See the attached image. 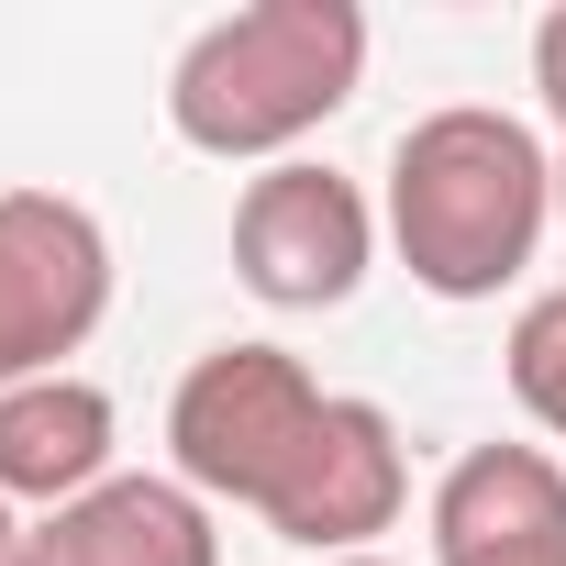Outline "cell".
<instances>
[{
    "mask_svg": "<svg viewBox=\"0 0 566 566\" xmlns=\"http://www.w3.org/2000/svg\"><path fill=\"white\" fill-rule=\"evenodd\" d=\"M367 255H378V211H367L356 178H334L312 156L244 178V200H233V277L266 312H334V301H356Z\"/></svg>",
    "mask_w": 566,
    "mask_h": 566,
    "instance_id": "5",
    "label": "cell"
},
{
    "mask_svg": "<svg viewBox=\"0 0 566 566\" xmlns=\"http://www.w3.org/2000/svg\"><path fill=\"white\" fill-rule=\"evenodd\" d=\"M112 312V233L67 189H0V389L67 378Z\"/></svg>",
    "mask_w": 566,
    "mask_h": 566,
    "instance_id": "4",
    "label": "cell"
},
{
    "mask_svg": "<svg viewBox=\"0 0 566 566\" xmlns=\"http://www.w3.org/2000/svg\"><path fill=\"white\" fill-rule=\"evenodd\" d=\"M533 90H544V112H555V134H566V0L533 23Z\"/></svg>",
    "mask_w": 566,
    "mask_h": 566,
    "instance_id": "11",
    "label": "cell"
},
{
    "mask_svg": "<svg viewBox=\"0 0 566 566\" xmlns=\"http://www.w3.org/2000/svg\"><path fill=\"white\" fill-rule=\"evenodd\" d=\"M555 222H566V156H555Z\"/></svg>",
    "mask_w": 566,
    "mask_h": 566,
    "instance_id": "13",
    "label": "cell"
},
{
    "mask_svg": "<svg viewBox=\"0 0 566 566\" xmlns=\"http://www.w3.org/2000/svg\"><path fill=\"white\" fill-rule=\"evenodd\" d=\"M367 78V12L356 0H244V12L200 23L167 67V123L178 145L244 167L277 156L290 167L301 134H323Z\"/></svg>",
    "mask_w": 566,
    "mask_h": 566,
    "instance_id": "2",
    "label": "cell"
},
{
    "mask_svg": "<svg viewBox=\"0 0 566 566\" xmlns=\"http://www.w3.org/2000/svg\"><path fill=\"white\" fill-rule=\"evenodd\" d=\"M433 566H566V467L544 444H467L433 489Z\"/></svg>",
    "mask_w": 566,
    "mask_h": 566,
    "instance_id": "7",
    "label": "cell"
},
{
    "mask_svg": "<svg viewBox=\"0 0 566 566\" xmlns=\"http://www.w3.org/2000/svg\"><path fill=\"white\" fill-rule=\"evenodd\" d=\"M500 367H511V400L566 444V290H533V301H522V323H511Z\"/></svg>",
    "mask_w": 566,
    "mask_h": 566,
    "instance_id": "10",
    "label": "cell"
},
{
    "mask_svg": "<svg viewBox=\"0 0 566 566\" xmlns=\"http://www.w3.org/2000/svg\"><path fill=\"white\" fill-rule=\"evenodd\" d=\"M334 566H389V555H334Z\"/></svg>",
    "mask_w": 566,
    "mask_h": 566,
    "instance_id": "14",
    "label": "cell"
},
{
    "mask_svg": "<svg viewBox=\"0 0 566 566\" xmlns=\"http://www.w3.org/2000/svg\"><path fill=\"white\" fill-rule=\"evenodd\" d=\"M23 566H222V533H211V500L189 478H134L123 467L90 500L34 511Z\"/></svg>",
    "mask_w": 566,
    "mask_h": 566,
    "instance_id": "8",
    "label": "cell"
},
{
    "mask_svg": "<svg viewBox=\"0 0 566 566\" xmlns=\"http://www.w3.org/2000/svg\"><path fill=\"white\" fill-rule=\"evenodd\" d=\"M323 411H334V389L290 345H211L167 400V455H178V478L200 500H233V511L266 522V500L290 489Z\"/></svg>",
    "mask_w": 566,
    "mask_h": 566,
    "instance_id": "3",
    "label": "cell"
},
{
    "mask_svg": "<svg viewBox=\"0 0 566 566\" xmlns=\"http://www.w3.org/2000/svg\"><path fill=\"white\" fill-rule=\"evenodd\" d=\"M555 222V156L522 112L444 101L389 145V244L433 301H500Z\"/></svg>",
    "mask_w": 566,
    "mask_h": 566,
    "instance_id": "1",
    "label": "cell"
},
{
    "mask_svg": "<svg viewBox=\"0 0 566 566\" xmlns=\"http://www.w3.org/2000/svg\"><path fill=\"white\" fill-rule=\"evenodd\" d=\"M0 566H23V522H12V500H0Z\"/></svg>",
    "mask_w": 566,
    "mask_h": 566,
    "instance_id": "12",
    "label": "cell"
},
{
    "mask_svg": "<svg viewBox=\"0 0 566 566\" xmlns=\"http://www.w3.org/2000/svg\"><path fill=\"white\" fill-rule=\"evenodd\" d=\"M400 500H411L400 422H389L378 400H345V389H334L323 433H312L301 467H290V489L266 500V533H277V544H312V555L334 566V555H367V533H389Z\"/></svg>",
    "mask_w": 566,
    "mask_h": 566,
    "instance_id": "6",
    "label": "cell"
},
{
    "mask_svg": "<svg viewBox=\"0 0 566 566\" xmlns=\"http://www.w3.org/2000/svg\"><path fill=\"white\" fill-rule=\"evenodd\" d=\"M112 444H123V411H112V389L78 378V367L0 389V500L67 511V500H90L101 478H123Z\"/></svg>",
    "mask_w": 566,
    "mask_h": 566,
    "instance_id": "9",
    "label": "cell"
}]
</instances>
